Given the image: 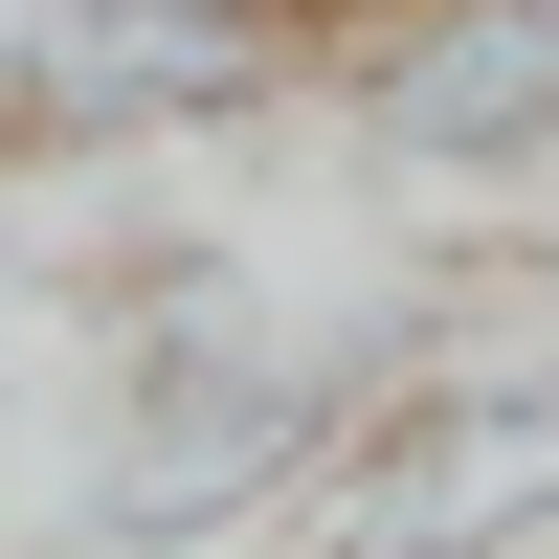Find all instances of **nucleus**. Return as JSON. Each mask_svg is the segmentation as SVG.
Masks as SVG:
<instances>
[{"label":"nucleus","mask_w":559,"mask_h":559,"mask_svg":"<svg viewBox=\"0 0 559 559\" xmlns=\"http://www.w3.org/2000/svg\"><path fill=\"white\" fill-rule=\"evenodd\" d=\"M426 358V313H358V336H292L247 313L224 247H157L112 292V381H90V471L68 537L90 559H224V537H292L313 471L358 448V403Z\"/></svg>","instance_id":"1"},{"label":"nucleus","mask_w":559,"mask_h":559,"mask_svg":"<svg viewBox=\"0 0 559 559\" xmlns=\"http://www.w3.org/2000/svg\"><path fill=\"white\" fill-rule=\"evenodd\" d=\"M336 68V0H0V179H134L269 134Z\"/></svg>","instance_id":"2"},{"label":"nucleus","mask_w":559,"mask_h":559,"mask_svg":"<svg viewBox=\"0 0 559 559\" xmlns=\"http://www.w3.org/2000/svg\"><path fill=\"white\" fill-rule=\"evenodd\" d=\"M269 559H559V336L537 358H448L426 336Z\"/></svg>","instance_id":"3"},{"label":"nucleus","mask_w":559,"mask_h":559,"mask_svg":"<svg viewBox=\"0 0 559 559\" xmlns=\"http://www.w3.org/2000/svg\"><path fill=\"white\" fill-rule=\"evenodd\" d=\"M336 134L448 202H559V0H336Z\"/></svg>","instance_id":"4"}]
</instances>
